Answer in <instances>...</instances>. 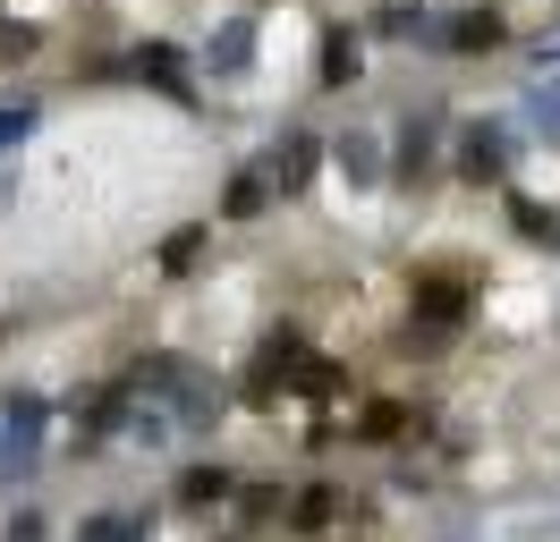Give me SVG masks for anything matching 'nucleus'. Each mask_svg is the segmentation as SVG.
<instances>
[{"mask_svg":"<svg viewBox=\"0 0 560 542\" xmlns=\"http://www.w3.org/2000/svg\"><path fill=\"white\" fill-rule=\"evenodd\" d=\"M501 212H510V237H518V246H535V255H560V203L501 187Z\"/></svg>","mask_w":560,"mask_h":542,"instance_id":"17","label":"nucleus"},{"mask_svg":"<svg viewBox=\"0 0 560 542\" xmlns=\"http://www.w3.org/2000/svg\"><path fill=\"white\" fill-rule=\"evenodd\" d=\"M264 212H280V187L255 162H238L230 178H221V221H230V229H255Z\"/></svg>","mask_w":560,"mask_h":542,"instance_id":"16","label":"nucleus"},{"mask_svg":"<svg viewBox=\"0 0 560 542\" xmlns=\"http://www.w3.org/2000/svg\"><path fill=\"white\" fill-rule=\"evenodd\" d=\"M171 415H178V433L187 440H212L230 415H238V381L230 373H212V365H196V356H178V373H171Z\"/></svg>","mask_w":560,"mask_h":542,"instance_id":"7","label":"nucleus"},{"mask_svg":"<svg viewBox=\"0 0 560 542\" xmlns=\"http://www.w3.org/2000/svg\"><path fill=\"white\" fill-rule=\"evenodd\" d=\"M255 169L280 187V203H298V196H315V178L331 169V136H315V128H272L264 144H255Z\"/></svg>","mask_w":560,"mask_h":542,"instance_id":"8","label":"nucleus"},{"mask_svg":"<svg viewBox=\"0 0 560 542\" xmlns=\"http://www.w3.org/2000/svg\"><path fill=\"white\" fill-rule=\"evenodd\" d=\"M476 305H485V271H458V263L408 271V322H399V356H408V365L451 356V339H467Z\"/></svg>","mask_w":560,"mask_h":542,"instance_id":"1","label":"nucleus"},{"mask_svg":"<svg viewBox=\"0 0 560 542\" xmlns=\"http://www.w3.org/2000/svg\"><path fill=\"white\" fill-rule=\"evenodd\" d=\"M238 483H246V474L230 467V458H187V467L171 474V508H178V517H212V508H238Z\"/></svg>","mask_w":560,"mask_h":542,"instance_id":"12","label":"nucleus"},{"mask_svg":"<svg viewBox=\"0 0 560 542\" xmlns=\"http://www.w3.org/2000/svg\"><path fill=\"white\" fill-rule=\"evenodd\" d=\"M153 526H162L153 508H85L69 542H153Z\"/></svg>","mask_w":560,"mask_h":542,"instance_id":"20","label":"nucleus"},{"mask_svg":"<svg viewBox=\"0 0 560 542\" xmlns=\"http://www.w3.org/2000/svg\"><path fill=\"white\" fill-rule=\"evenodd\" d=\"M365 34H374V43H408V51H433V60H442V9H433V0H374V9H365Z\"/></svg>","mask_w":560,"mask_h":542,"instance_id":"13","label":"nucleus"},{"mask_svg":"<svg viewBox=\"0 0 560 542\" xmlns=\"http://www.w3.org/2000/svg\"><path fill=\"white\" fill-rule=\"evenodd\" d=\"M424 542H476V517L458 508V517H442V526H433V534H424Z\"/></svg>","mask_w":560,"mask_h":542,"instance_id":"26","label":"nucleus"},{"mask_svg":"<svg viewBox=\"0 0 560 542\" xmlns=\"http://www.w3.org/2000/svg\"><path fill=\"white\" fill-rule=\"evenodd\" d=\"M205 255H212V221H178V229L153 246V271H162V280H196Z\"/></svg>","mask_w":560,"mask_h":542,"instance_id":"21","label":"nucleus"},{"mask_svg":"<svg viewBox=\"0 0 560 542\" xmlns=\"http://www.w3.org/2000/svg\"><path fill=\"white\" fill-rule=\"evenodd\" d=\"M196 60H205L212 85H238V76H255V60H264V9H221Z\"/></svg>","mask_w":560,"mask_h":542,"instance_id":"10","label":"nucleus"},{"mask_svg":"<svg viewBox=\"0 0 560 542\" xmlns=\"http://www.w3.org/2000/svg\"><path fill=\"white\" fill-rule=\"evenodd\" d=\"M349 390H357V373H349V356H331V347H315V356L298 365V381H289L298 406H331V399H349Z\"/></svg>","mask_w":560,"mask_h":542,"instance_id":"19","label":"nucleus"},{"mask_svg":"<svg viewBox=\"0 0 560 542\" xmlns=\"http://www.w3.org/2000/svg\"><path fill=\"white\" fill-rule=\"evenodd\" d=\"M85 85H144V94H162L171 110H205V60L187 43H171V34H137L128 51L85 60Z\"/></svg>","mask_w":560,"mask_h":542,"instance_id":"2","label":"nucleus"},{"mask_svg":"<svg viewBox=\"0 0 560 542\" xmlns=\"http://www.w3.org/2000/svg\"><path fill=\"white\" fill-rule=\"evenodd\" d=\"M289 492H298V483H280V474H246L238 483V526H280V517H289Z\"/></svg>","mask_w":560,"mask_h":542,"instance_id":"22","label":"nucleus"},{"mask_svg":"<svg viewBox=\"0 0 560 542\" xmlns=\"http://www.w3.org/2000/svg\"><path fill=\"white\" fill-rule=\"evenodd\" d=\"M18 196H26V178H18V162H0V212H18Z\"/></svg>","mask_w":560,"mask_h":542,"instance_id":"28","label":"nucleus"},{"mask_svg":"<svg viewBox=\"0 0 560 542\" xmlns=\"http://www.w3.org/2000/svg\"><path fill=\"white\" fill-rule=\"evenodd\" d=\"M365 43H374L365 26L323 17V26H315V94H349V85H365Z\"/></svg>","mask_w":560,"mask_h":542,"instance_id":"11","label":"nucleus"},{"mask_svg":"<svg viewBox=\"0 0 560 542\" xmlns=\"http://www.w3.org/2000/svg\"><path fill=\"white\" fill-rule=\"evenodd\" d=\"M518 119H492V110H476V119H451V178L458 187H476V196H501L510 187V162H518L526 144H518Z\"/></svg>","mask_w":560,"mask_h":542,"instance_id":"3","label":"nucleus"},{"mask_svg":"<svg viewBox=\"0 0 560 542\" xmlns=\"http://www.w3.org/2000/svg\"><path fill=\"white\" fill-rule=\"evenodd\" d=\"M390 492H399V500H424V492H433V474H424V467H408V458H399V467H390Z\"/></svg>","mask_w":560,"mask_h":542,"instance_id":"25","label":"nucleus"},{"mask_svg":"<svg viewBox=\"0 0 560 542\" xmlns=\"http://www.w3.org/2000/svg\"><path fill=\"white\" fill-rule=\"evenodd\" d=\"M340 517H349V483H331V474H306V483L289 492V517H280V526H289L298 542H323L331 526H340Z\"/></svg>","mask_w":560,"mask_h":542,"instance_id":"15","label":"nucleus"},{"mask_svg":"<svg viewBox=\"0 0 560 542\" xmlns=\"http://www.w3.org/2000/svg\"><path fill=\"white\" fill-rule=\"evenodd\" d=\"M51 415H60V406L43 399L35 381H9V390H0V483H9V492L35 483L43 440H51Z\"/></svg>","mask_w":560,"mask_h":542,"instance_id":"5","label":"nucleus"},{"mask_svg":"<svg viewBox=\"0 0 560 542\" xmlns=\"http://www.w3.org/2000/svg\"><path fill=\"white\" fill-rule=\"evenodd\" d=\"M0 542H51V517H43L35 500H18V508H0Z\"/></svg>","mask_w":560,"mask_h":542,"instance_id":"24","label":"nucleus"},{"mask_svg":"<svg viewBox=\"0 0 560 542\" xmlns=\"http://www.w3.org/2000/svg\"><path fill=\"white\" fill-rule=\"evenodd\" d=\"M35 136H43V102H35V94L0 102V162H18V153H26Z\"/></svg>","mask_w":560,"mask_h":542,"instance_id":"23","label":"nucleus"},{"mask_svg":"<svg viewBox=\"0 0 560 542\" xmlns=\"http://www.w3.org/2000/svg\"><path fill=\"white\" fill-rule=\"evenodd\" d=\"M306 356H315L306 322H272V331L246 347V365H238V406H246V415H272V406L289 399V381H298Z\"/></svg>","mask_w":560,"mask_h":542,"instance_id":"4","label":"nucleus"},{"mask_svg":"<svg viewBox=\"0 0 560 542\" xmlns=\"http://www.w3.org/2000/svg\"><path fill=\"white\" fill-rule=\"evenodd\" d=\"M331 178H340L349 196L390 187V144H383L374 128H340V136H331Z\"/></svg>","mask_w":560,"mask_h":542,"instance_id":"14","label":"nucleus"},{"mask_svg":"<svg viewBox=\"0 0 560 542\" xmlns=\"http://www.w3.org/2000/svg\"><path fill=\"white\" fill-rule=\"evenodd\" d=\"M510 43H518V26H510L501 0H451L442 9V60H492Z\"/></svg>","mask_w":560,"mask_h":542,"instance_id":"9","label":"nucleus"},{"mask_svg":"<svg viewBox=\"0 0 560 542\" xmlns=\"http://www.w3.org/2000/svg\"><path fill=\"white\" fill-rule=\"evenodd\" d=\"M518 128H526V144H544V153L560 144V68H544V76L518 85Z\"/></svg>","mask_w":560,"mask_h":542,"instance_id":"18","label":"nucleus"},{"mask_svg":"<svg viewBox=\"0 0 560 542\" xmlns=\"http://www.w3.org/2000/svg\"><path fill=\"white\" fill-rule=\"evenodd\" d=\"M526 60H535V68H560V26L535 34V43H526Z\"/></svg>","mask_w":560,"mask_h":542,"instance_id":"27","label":"nucleus"},{"mask_svg":"<svg viewBox=\"0 0 560 542\" xmlns=\"http://www.w3.org/2000/svg\"><path fill=\"white\" fill-rule=\"evenodd\" d=\"M433 169H451V110L442 102H408L399 128H390V187L417 196Z\"/></svg>","mask_w":560,"mask_h":542,"instance_id":"6","label":"nucleus"}]
</instances>
